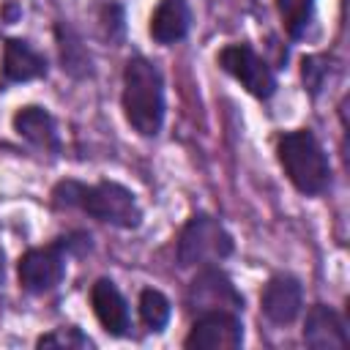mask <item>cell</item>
Returning <instances> with one entry per match:
<instances>
[{
    "label": "cell",
    "mask_w": 350,
    "mask_h": 350,
    "mask_svg": "<svg viewBox=\"0 0 350 350\" xmlns=\"http://www.w3.org/2000/svg\"><path fill=\"white\" fill-rule=\"evenodd\" d=\"M279 164L284 167L287 178L293 180V186L304 194H320L328 189L331 183V167L328 159L320 148V142L314 139L312 131L301 129V131H290L279 139Z\"/></svg>",
    "instance_id": "obj_3"
},
{
    "label": "cell",
    "mask_w": 350,
    "mask_h": 350,
    "mask_svg": "<svg viewBox=\"0 0 350 350\" xmlns=\"http://www.w3.org/2000/svg\"><path fill=\"white\" fill-rule=\"evenodd\" d=\"M304 342L314 350H339L347 347V331L342 317L325 306V304H314L306 312V323H304Z\"/></svg>",
    "instance_id": "obj_11"
},
{
    "label": "cell",
    "mask_w": 350,
    "mask_h": 350,
    "mask_svg": "<svg viewBox=\"0 0 350 350\" xmlns=\"http://www.w3.org/2000/svg\"><path fill=\"white\" fill-rule=\"evenodd\" d=\"M328 57L325 55H312V57H304V82L312 93H317L325 79H328Z\"/></svg>",
    "instance_id": "obj_18"
},
{
    "label": "cell",
    "mask_w": 350,
    "mask_h": 350,
    "mask_svg": "<svg viewBox=\"0 0 350 350\" xmlns=\"http://www.w3.org/2000/svg\"><path fill=\"white\" fill-rule=\"evenodd\" d=\"M276 5H279V16H282L284 30L293 38L304 36L309 22H312V14H314V0H276Z\"/></svg>",
    "instance_id": "obj_15"
},
{
    "label": "cell",
    "mask_w": 350,
    "mask_h": 350,
    "mask_svg": "<svg viewBox=\"0 0 350 350\" xmlns=\"http://www.w3.org/2000/svg\"><path fill=\"white\" fill-rule=\"evenodd\" d=\"M66 249L68 241L60 238L46 246H36L22 254L19 260V282L27 293H46L52 290L66 273Z\"/></svg>",
    "instance_id": "obj_5"
},
{
    "label": "cell",
    "mask_w": 350,
    "mask_h": 350,
    "mask_svg": "<svg viewBox=\"0 0 350 350\" xmlns=\"http://www.w3.org/2000/svg\"><path fill=\"white\" fill-rule=\"evenodd\" d=\"M38 347H93V342L79 328H57L38 339Z\"/></svg>",
    "instance_id": "obj_17"
},
{
    "label": "cell",
    "mask_w": 350,
    "mask_h": 350,
    "mask_svg": "<svg viewBox=\"0 0 350 350\" xmlns=\"http://www.w3.org/2000/svg\"><path fill=\"white\" fill-rule=\"evenodd\" d=\"M123 112L142 137L159 134L164 123V82L161 71L145 60L131 57L123 71Z\"/></svg>",
    "instance_id": "obj_2"
},
{
    "label": "cell",
    "mask_w": 350,
    "mask_h": 350,
    "mask_svg": "<svg viewBox=\"0 0 350 350\" xmlns=\"http://www.w3.org/2000/svg\"><path fill=\"white\" fill-rule=\"evenodd\" d=\"M191 14L186 0H159L150 16V36L159 44H175L189 33Z\"/></svg>",
    "instance_id": "obj_13"
},
{
    "label": "cell",
    "mask_w": 350,
    "mask_h": 350,
    "mask_svg": "<svg viewBox=\"0 0 350 350\" xmlns=\"http://www.w3.org/2000/svg\"><path fill=\"white\" fill-rule=\"evenodd\" d=\"M232 252L230 232L208 213H197L186 221L180 238H178V260L180 265H211L224 260Z\"/></svg>",
    "instance_id": "obj_4"
},
{
    "label": "cell",
    "mask_w": 350,
    "mask_h": 350,
    "mask_svg": "<svg viewBox=\"0 0 350 350\" xmlns=\"http://www.w3.org/2000/svg\"><path fill=\"white\" fill-rule=\"evenodd\" d=\"M90 304L93 312L98 317V323L104 325L107 334L112 336H126L131 328V317H129V306L120 295V290L109 282V279H98L90 287Z\"/></svg>",
    "instance_id": "obj_10"
},
{
    "label": "cell",
    "mask_w": 350,
    "mask_h": 350,
    "mask_svg": "<svg viewBox=\"0 0 350 350\" xmlns=\"http://www.w3.org/2000/svg\"><path fill=\"white\" fill-rule=\"evenodd\" d=\"M46 74V60L25 41H8L3 52V77L5 82H27Z\"/></svg>",
    "instance_id": "obj_14"
},
{
    "label": "cell",
    "mask_w": 350,
    "mask_h": 350,
    "mask_svg": "<svg viewBox=\"0 0 350 350\" xmlns=\"http://www.w3.org/2000/svg\"><path fill=\"white\" fill-rule=\"evenodd\" d=\"M139 317L150 331H161L170 320V301L159 290H142L139 295Z\"/></svg>",
    "instance_id": "obj_16"
},
{
    "label": "cell",
    "mask_w": 350,
    "mask_h": 350,
    "mask_svg": "<svg viewBox=\"0 0 350 350\" xmlns=\"http://www.w3.org/2000/svg\"><path fill=\"white\" fill-rule=\"evenodd\" d=\"M57 205L79 208L98 221H109L115 227H137L142 219V211L134 200V194L120 183H79V180H60L52 191Z\"/></svg>",
    "instance_id": "obj_1"
},
{
    "label": "cell",
    "mask_w": 350,
    "mask_h": 350,
    "mask_svg": "<svg viewBox=\"0 0 350 350\" xmlns=\"http://www.w3.org/2000/svg\"><path fill=\"white\" fill-rule=\"evenodd\" d=\"M241 342H243V328L235 312H208V314H197L183 345L197 350H232L241 347Z\"/></svg>",
    "instance_id": "obj_8"
},
{
    "label": "cell",
    "mask_w": 350,
    "mask_h": 350,
    "mask_svg": "<svg viewBox=\"0 0 350 350\" xmlns=\"http://www.w3.org/2000/svg\"><path fill=\"white\" fill-rule=\"evenodd\" d=\"M219 66L227 74H232L257 98H268L276 90L273 71L268 68V63L249 44H230V46H224L219 52Z\"/></svg>",
    "instance_id": "obj_6"
},
{
    "label": "cell",
    "mask_w": 350,
    "mask_h": 350,
    "mask_svg": "<svg viewBox=\"0 0 350 350\" xmlns=\"http://www.w3.org/2000/svg\"><path fill=\"white\" fill-rule=\"evenodd\" d=\"M186 306L194 314H208V312H238L243 306L241 293L235 284L216 268H205L194 276L186 293Z\"/></svg>",
    "instance_id": "obj_7"
},
{
    "label": "cell",
    "mask_w": 350,
    "mask_h": 350,
    "mask_svg": "<svg viewBox=\"0 0 350 350\" xmlns=\"http://www.w3.org/2000/svg\"><path fill=\"white\" fill-rule=\"evenodd\" d=\"M260 306H262V314L271 323H276V325L293 323L301 312V284H298V279L287 276V273L271 276L268 284L262 287Z\"/></svg>",
    "instance_id": "obj_9"
},
{
    "label": "cell",
    "mask_w": 350,
    "mask_h": 350,
    "mask_svg": "<svg viewBox=\"0 0 350 350\" xmlns=\"http://www.w3.org/2000/svg\"><path fill=\"white\" fill-rule=\"evenodd\" d=\"M14 129L19 137H25L27 142H33L41 150H57L60 148L55 118L44 107H22L14 115Z\"/></svg>",
    "instance_id": "obj_12"
}]
</instances>
